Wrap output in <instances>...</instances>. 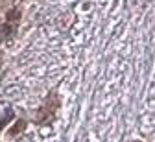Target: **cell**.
Instances as JSON below:
<instances>
[{
  "label": "cell",
  "instance_id": "1",
  "mask_svg": "<svg viewBox=\"0 0 155 142\" xmlns=\"http://www.w3.org/2000/svg\"><path fill=\"white\" fill-rule=\"evenodd\" d=\"M6 18L9 20V22H17V20L21 18V11H18V9H11V11H8Z\"/></svg>",
  "mask_w": 155,
  "mask_h": 142
},
{
  "label": "cell",
  "instance_id": "2",
  "mask_svg": "<svg viewBox=\"0 0 155 142\" xmlns=\"http://www.w3.org/2000/svg\"><path fill=\"white\" fill-rule=\"evenodd\" d=\"M13 118V109H6V116L0 120V129H4V126L8 124V122Z\"/></svg>",
  "mask_w": 155,
  "mask_h": 142
},
{
  "label": "cell",
  "instance_id": "3",
  "mask_svg": "<svg viewBox=\"0 0 155 142\" xmlns=\"http://www.w3.org/2000/svg\"><path fill=\"white\" fill-rule=\"evenodd\" d=\"M24 127H26V122H24V120H18L17 124L13 126V129H11V135H17V133H21Z\"/></svg>",
  "mask_w": 155,
  "mask_h": 142
},
{
  "label": "cell",
  "instance_id": "4",
  "mask_svg": "<svg viewBox=\"0 0 155 142\" xmlns=\"http://www.w3.org/2000/svg\"><path fill=\"white\" fill-rule=\"evenodd\" d=\"M135 142H140V140H135Z\"/></svg>",
  "mask_w": 155,
  "mask_h": 142
}]
</instances>
